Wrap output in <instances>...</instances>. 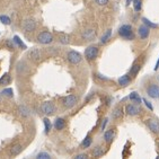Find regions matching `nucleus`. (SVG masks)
Instances as JSON below:
<instances>
[{
  "label": "nucleus",
  "mask_w": 159,
  "mask_h": 159,
  "mask_svg": "<svg viewBox=\"0 0 159 159\" xmlns=\"http://www.w3.org/2000/svg\"><path fill=\"white\" fill-rule=\"evenodd\" d=\"M117 32H119L120 36L122 37V39H124V40L132 41L135 37L134 32H133V28H132L131 25H129V24L122 25V26L119 28V31Z\"/></svg>",
  "instance_id": "nucleus-1"
},
{
  "label": "nucleus",
  "mask_w": 159,
  "mask_h": 159,
  "mask_svg": "<svg viewBox=\"0 0 159 159\" xmlns=\"http://www.w3.org/2000/svg\"><path fill=\"white\" fill-rule=\"evenodd\" d=\"M53 35L52 33H50L48 31H43L41 33H39V35L36 36V41L37 43H40L42 45H49L53 42Z\"/></svg>",
  "instance_id": "nucleus-2"
},
{
  "label": "nucleus",
  "mask_w": 159,
  "mask_h": 159,
  "mask_svg": "<svg viewBox=\"0 0 159 159\" xmlns=\"http://www.w3.org/2000/svg\"><path fill=\"white\" fill-rule=\"evenodd\" d=\"M84 54H85L86 60H88V61H94V60L97 59L98 54H99V48L96 45L87 46Z\"/></svg>",
  "instance_id": "nucleus-3"
},
{
  "label": "nucleus",
  "mask_w": 159,
  "mask_h": 159,
  "mask_svg": "<svg viewBox=\"0 0 159 159\" xmlns=\"http://www.w3.org/2000/svg\"><path fill=\"white\" fill-rule=\"evenodd\" d=\"M40 108H41V112H42L44 115H46V116L53 115V114L57 112V106L54 105V103H52V102H50V101L42 103Z\"/></svg>",
  "instance_id": "nucleus-4"
},
{
  "label": "nucleus",
  "mask_w": 159,
  "mask_h": 159,
  "mask_svg": "<svg viewBox=\"0 0 159 159\" xmlns=\"http://www.w3.org/2000/svg\"><path fill=\"white\" fill-rule=\"evenodd\" d=\"M21 27H23V30H24L26 33H32V32H34L36 30L37 23H36V20L33 18H26L21 23Z\"/></svg>",
  "instance_id": "nucleus-5"
},
{
  "label": "nucleus",
  "mask_w": 159,
  "mask_h": 159,
  "mask_svg": "<svg viewBox=\"0 0 159 159\" xmlns=\"http://www.w3.org/2000/svg\"><path fill=\"white\" fill-rule=\"evenodd\" d=\"M67 59H68V61H69V63L76 66V64H79L80 62L83 61V55L80 54L79 52L75 51V50H71V51L68 52Z\"/></svg>",
  "instance_id": "nucleus-6"
},
{
  "label": "nucleus",
  "mask_w": 159,
  "mask_h": 159,
  "mask_svg": "<svg viewBox=\"0 0 159 159\" xmlns=\"http://www.w3.org/2000/svg\"><path fill=\"white\" fill-rule=\"evenodd\" d=\"M147 95L152 99H159V85L151 83L147 87Z\"/></svg>",
  "instance_id": "nucleus-7"
},
{
  "label": "nucleus",
  "mask_w": 159,
  "mask_h": 159,
  "mask_svg": "<svg viewBox=\"0 0 159 159\" xmlns=\"http://www.w3.org/2000/svg\"><path fill=\"white\" fill-rule=\"evenodd\" d=\"M78 103V97L76 95H68L62 99V104L66 108H72Z\"/></svg>",
  "instance_id": "nucleus-8"
},
{
  "label": "nucleus",
  "mask_w": 159,
  "mask_h": 159,
  "mask_svg": "<svg viewBox=\"0 0 159 159\" xmlns=\"http://www.w3.org/2000/svg\"><path fill=\"white\" fill-rule=\"evenodd\" d=\"M146 124L149 128V130L155 134H159V121L156 119H148L146 121Z\"/></svg>",
  "instance_id": "nucleus-9"
},
{
  "label": "nucleus",
  "mask_w": 159,
  "mask_h": 159,
  "mask_svg": "<svg viewBox=\"0 0 159 159\" xmlns=\"http://www.w3.org/2000/svg\"><path fill=\"white\" fill-rule=\"evenodd\" d=\"M81 39L84 41H87V42H90V41L95 40L96 39V31L94 28H87L81 33Z\"/></svg>",
  "instance_id": "nucleus-10"
},
{
  "label": "nucleus",
  "mask_w": 159,
  "mask_h": 159,
  "mask_svg": "<svg viewBox=\"0 0 159 159\" xmlns=\"http://www.w3.org/2000/svg\"><path fill=\"white\" fill-rule=\"evenodd\" d=\"M125 112L129 116H137L138 114H140L141 108L138 106V105L134 104H128L125 106Z\"/></svg>",
  "instance_id": "nucleus-11"
},
{
  "label": "nucleus",
  "mask_w": 159,
  "mask_h": 159,
  "mask_svg": "<svg viewBox=\"0 0 159 159\" xmlns=\"http://www.w3.org/2000/svg\"><path fill=\"white\" fill-rule=\"evenodd\" d=\"M150 35V28L147 27L146 25H140L138 28V36L141 40H147Z\"/></svg>",
  "instance_id": "nucleus-12"
},
{
  "label": "nucleus",
  "mask_w": 159,
  "mask_h": 159,
  "mask_svg": "<svg viewBox=\"0 0 159 159\" xmlns=\"http://www.w3.org/2000/svg\"><path fill=\"white\" fill-rule=\"evenodd\" d=\"M28 58L31 59L33 62H40L41 59H42V53L39 49L36 48H33V49L28 52Z\"/></svg>",
  "instance_id": "nucleus-13"
},
{
  "label": "nucleus",
  "mask_w": 159,
  "mask_h": 159,
  "mask_svg": "<svg viewBox=\"0 0 159 159\" xmlns=\"http://www.w3.org/2000/svg\"><path fill=\"white\" fill-rule=\"evenodd\" d=\"M132 81V77L130 75H124V76L120 77L119 80H117V83H119L120 86H122V87H126L131 84Z\"/></svg>",
  "instance_id": "nucleus-14"
},
{
  "label": "nucleus",
  "mask_w": 159,
  "mask_h": 159,
  "mask_svg": "<svg viewBox=\"0 0 159 159\" xmlns=\"http://www.w3.org/2000/svg\"><path fill=\"white\" fill-rule=\"evenodd\" d=\"M53 126H54L55 130H58V131H61L66 128V120L62 119V117H58V119H55L54 123H53Z\"/></svg>",
  "instance_id": "nucleus-15"
},
{
  "label": "nucleus",
  "mask_w": 159,
  "mask_h": 159,
  "mask_svg": "<svg viewBox=\"0 0 159 159\" xmlns=\"http://www.w3.org/2000/svg\"><path fill=\"white\" fill-rule=\"evenodd\" d=\"M18 113L21 117H25V119L31 116V111H30V108H28L27 106H25V105H19Z\"/></svg>",
  "instance_id": "nucleus-16"
},
{
  "label": "nucleus",
  "mask_w": 159,
  "mask_h": 159,
  "mask_svg": "<svg viewBox=\"0 0 159 159\" xmlns=\"http://www.w3.org/2000/svg\"><path fill=\"white\" fill-rule=\"evenodd\" d=\"M23 149H24V147L21 146V144L17 143V144H14V146H11L10 147V150L9 152L11 156H17V155H19V153L23 151Z\"/></svg>",
  "instance_id": "nucleus-17"
},
{
  "label": "nucleus",
  "mask_w": 159,
  "mask_h": 159,
  "mask_svg": "<svg viewBox=\"0 0 159 159\" xmlns=\"http://www.w3.org/2000/svg\"><path fill=\"white\" fill-rule=\"evenodd\" d=\"M114 137H115V131H114V130H107V131L104 133V140L106 141L107 143L112 142Z\"/></svg>",
  "instance_id": "nucleus-18"
},
{
  "label": "nucleus",
  "mask_w": 159,
  "mask_h": 159,
  "mask_svg": "<svg viewBox=\"0 0 159 159\" xmlns=\"http://www.w3.org/2000/svg\"><path fill=\"white\" fill-rule=\"evenodd\" d=\"M129 98H130V101L134 102L135 104H140L141 102H142V98L140 97V95H139L137 92H132L130 95H129Z\"/></svg>",
  "instance_id": "nucleus-19"
},
{
  "label": "nucleus",
  "mask_w": 159,
  "mask_h": 159,
  "mask_svg": "<svg viewBox=\"0 0 159 159\" xmlns=\"http://www.w3.org/2000/svg\"><path fill=\"white\" fill-rule=\"evenodd\" d=\"M16 70L18 71V74H26V71L28 70V68H27V66H26V63H25V62L20 61L18 64H17Z\"/></svg>",
  "instance_id": "nucleus-20"
},
{
  "label": "nucleus",
  "mask_w": 159,
  "mask_h": 159,
  "mask_svg": "<svg viewBox=\"0 0 159 159\" xmlns=\"http://www.w3.org/2000/svg\"><path fill=\"white\" fill-rule=\"evenodd\" d=\"M43 123H44V132H45V134H48L51 131V129H52V123H51V121L48 117L43 119Z\"/></svg>",
  "instance_id": "nucleus-21"
},
{
  "label": "nucleus",
  "mask_w": 159,
  "mask_h": 159,
  "mask_svg": "<svg viewBox=\"0 0 159 159\" xmlns=\"http://www.w3.org/2000/svg\"><path fill=\"white\" fill-rule=\"evenodd\" d=\"M11 80V77H10L9 74H5L1 78H0V86H7L10 83Z\"/></svg>",
  "instance_id": "nucleus-22"
},
{
  "label": "nucleus",
  "mask_w": 159,
  "mask_h": 159,
  "mask_svg": "<svg viewBox=\"0 0 159 159\" xmlns=\"http://www.w3.org/2000/svg\"><path fill=\"white\" fill-rule=\"evenodd\" d=\"M139 70H140V64L134 63L131 67V69H130V74H129V75H130L131 77H135L137 75L139 74Z\"/></svg>",
  "instance_id": "nucleus-23"
},
{
  "label": "nucleus",
  "mask_w": 159,
  "mask_h": 159,
  "mask_svg": "<svg viewBox=\"0 0 159 159\" xmlns=\"http://www.w3.org/2000/svg\"><path fill=\"white\" fill-rule=\"evenodd\" d=\"M111 36H112V30H107V31L104 33V35L101 37V43H102V44H105V43L108 42V40L111 39Z\"/></svg>",
  "instance_id": "nucleus-24"
},
{
  "label": "nucleus",
  "mask_w": 159,
  "mask_h": 159,
  "mask_svg": "<svg viewBox=\"0 0 159 159\" xmlns=\"http://www.w3.org/2000/svg\"><path fill=\"white\" fill-rule=\"evenodd\" d=\"M142 24L146 25V26L149 27V28H157L158 27V24H155V23H152L151 20H149L148 18H146V17H142Z\"/></svg>",
  "instance_id": "nucleus-25"
},
{
  "label": "nucleus",
  "mask_w": 159,
  "mask_h": 159,
  "mask_svg": "<svg viewBox=\"0 0 159 159\" xmlns=\"http://www.w3.org/2000/svg\"><path fill=\"white\" fill-rule=\"evenodd\" d=\"M59 43H60V44H63V45H68V44L70 43V37H69V35H66V34L60 35V36H59Z\"/></svg>",
  "instance_id": "nucleus-26"
},
{
  "label": "nucleus",
  "mask_w": 159,
  "mask_h": 159,
  "mask_svg": "<svg viewBox=\"0 0 159 159\" xmlns=\"http://www.w3.org/2000/svg\"><path fill=\"white\" fill-rule=\"evenodd\" d=\"M12 41H14V43H15V44H16L17 46H19L20 49H23V50L26 49V45H25L24 42H23V41L20 40V37H19V36L15 35V36H14V39H12Z\"/></svg>",
  "instance_id": "nucleus-27"
},
{
  "label": "nucleus",
  "mask_w": 159,
  "mask_h": 159,
  "mask_svg": "<svg viewBox=\"0 0 159 159\" xmlns=\"http://www.w3.org/2000/svg\"><path fill=\"white\" fill-rule=\"evenodd\" d=\"M104 155V150H103V148L101 147V146H97V147L95 148V149L93 150V156L94 157H101Z\"/></svg>",
  "instance_id": "nucleus-28"
},
{
  "label": "nucleus",
  "mask_w": 159,
  "mask_h": 159,
  "mask_svg": "<svg viewBox=\"0 0 159 159\" xmlns=\"http://www.w3.org/2000/svg\"><path fill=\"white\" fill-rule=\"evenodd\" d=\"M92 142H93V139L90 138V137H86L85 139H84V141L81 142V148H84V149H86V148H89L90 146H92Z\"/></svg>",
  "instance_id": "nucleus-29"
},
{
  "label": "nucleus",
  "mask_w": 159,
  "mask_h": 159,
  "mask_svg": "<svg viewBox=\"0 0 159 159\" xmlns=\"http://www.w3.org/2000/svg\"><path fill=\"white\" fill-rule=\"evenodd\" d=\"M133 2V8H134V11L139 12L142 8V0H132Z\"/></svg>",
  "instance_id": "nucleus-30"
},
{
  "label": "nucleus",
  "mask_w": 159,
  "mask_h": 159,
  "mask_svg": "<svg viewBox=\"0 0 159 159\" xmlns=\"http://www.w3.org/2000/svg\"><path fill=\"white\" fill-rule=\"evenodd\" d=\"M0 21L3 25H10L11 24V19L8 15H0Z\"/></svg>",
  "instance_id": "nucleus-31"
},
{
  "label": "nucleus",
  "mask_w": 159,
  "mask_h": 159,
  "mask_svg": "<svg viewBox=\"0 0 159 159\" xmlns=\"http://www.w3.org/2000/svg\"><path fill=\"white\" fill-rule=\"evenodd\" d=\"M0 94H1L2 96H6V97H9V98H11L12 96H14V93H12L11 88H5Z\"/></svg>",
  "instance_id": "nucleus-32"
},
{
  "label": "nucleus",
  "mask_w": 159,
  "mask_h": 159,
  "mask_svg": "<svg viewBox=\"0 0 159 159\" xmlns=\"http://www.w3.org/2000/svg\"><path fill=\"white\" fill-rule=\"evenodd\" d=\"M122 115H123V112L121 108H115L113 111V113H112L113 119H120V117H122Z\"/></svg>",
  "instance_id": "nucleus-33"
},
{
  "label": "nucleus",
  "mask_w": 159,
  "mask_h": 159,
  "mask_svg": "<svg viewBox=\"0 0 159 159\" xmlns=\"http://www.w3.org/2000/svg\"><path fill=\"white\" fill-rule=\"evenodd\" d=\"M36 159H51V156H50L48 152H44V151H42V152H40L36 156Z\"/></svg>",
  "instance_id": "nucleus-34"
},
{
  "label": "nucleus",
  "mask_w": 159,
  "mask_h": 159,
  "mask_svg": "<svg viewBox=\"0 0 159 159\" xmlns=\"http://www.w3.org/2000/svg\"><path fill=\"white\" fill-rule=\"evenodd\" d=\"M142 101H143L144 105H146V107H147L148 110H149V111H153L152 104H151V103H150L149 101H147V98H143V99H142Z\"/></svg>",
  "instance_id": "nucleus-35"
},
{
  "label": "nucleus",
  "mask_w": 159,
  "mask_h": 159,
  "mask_svg": "<svg viewBox=\"0 0 159 159\" xmlns=\"http://www.w3.org/2000/svg\"><path fill=\"white\" fill-rule=\"evenodd\" d=\"M94 1L97 3L98 6H105V5L110 2V0H94Z\"/></svg>",
  "instance_id": "nucleus-36"
},
{
  "label": "nucleus",
  "mask_w": 159,
  "mask_h": 159,
  "mask_svg": "<svg viewBox=\"0 0 159 159\" xmlns=\"http://www.w3.org/2000/svg\"><path fill=\"white\" fill-rule=\"evenodd\" d=\"M75 159H88V155L87 153H79L75 157Z\"/></svg>",
  "instance_id": "nucleus-37"
},
{
  "label": "nucleus",
  "mask_w": 159,
  "mask_h": 159,
  "mask_svg": "<svg viewBox=\"0 0 159 159\" xmlns=\"http://www.w3.org/2000/svg\"><path fill=\"white\" fill-rule=\"evenodd\" d=\"M107 122H108V119H105L104 121H103V124H102V130H105V126H106Z\"/></svg>",
  "instance_id": "nucleus-38"
},
{
  "label": "nucleus",
  "mask_w": 159,
  "mask_h": 159,
  "mask_svg": "<svg viewBox=\"0 0 159 159\" xmlns=\"http://www.w3.org/2000/svg\"><path fill=\"white\" fill-rule=\"evenodd\" d=\"M97 77H98V78H101V79H103V80H108V78H106V77H104V76H102V75H99V74L97 75Z\"/></svg>",
  "instance_id": "nucleus-39"
},
{
  "label": "nucleus",
  "mask_w": 159,
  "mask_h": 159,
  "mask_svg": "<svg viewBox=\"0 0 159 159\" xmlns=\"http://www.w3.org/2000/svg\"><path fill=\"white\" fill-rule=\"evenodd\" d=\"M159 69V59H158V61H157L156 66H155V71H157Z\"/></svg>",
  "instance_id": "nucleus-40"
},
{
  "label": "nucleus",
  "mask_w": 159,
  "mask_h": 159,
  "mask_svg": "<svg viewBox=\"0 0 159 159\" xmlns=\"http://www.w3.org/2000/svg\"><path fill=\"white\" fill-rule=\"evenodd\" d=\"M131 2H132V0H126V6H129Z\"/></svg>",
  "instance_id": "nucleus-41"
},
{
  "label": "nucleus",
  "mask_w": 159,
  "mask_h": 159,
  "mask_svg": "<svg viewBox=\"0 0 159 159\" xmlns=\"http://www.w3.org/2000/svg\"><path fill=\"white\" fill-rule=\"evenodd\" d=\"M0 101H1V94H0Z\"/></svg>",
  "instance_id": "nucleus-42"
},
{
  "label": "nucleus",
  "mask_w": 159,
  "mask_h": 159,
  "mask_svg": "<svg viewBox=\"0 0 159 159\" xmlns=\"http://www.w3.org/2000/svg\"><path fill=\"white\" fill-rule=\"evenodd\" d=\"M156 159H159V156H158V157H157V158H156Z\"/></svg>",
  "instance_id": "nucleus-43"
},
{
  "label": "nucleus",
  "mask_w": 159,
  "mask_h": 159,
  "mask_svg": "<svg viewBox=\"0 0 159 159\" xmlns=\"http://www.w3.org/2000/svg\"><path fill=\"white\" fill-rule=\"evenodd\" d=\"M158 80H159V75H158Z\"/></svg>",
  "instance_id": "nucleus-44"
},
{
  "label": "nucleus",
  "mask_w": 159,
  "mask_h": 159,
  "mask_svg": "<svg viewBox=\"0 0 159 159\" xmlns=\"http://www.w3.org/2000/svg\"><path fill=\"white\" fill-rule=\"evenodd\" d=\"M158 146H159V141H158Z\"/></svg>",
  "instance_id": "nucleus-45"
}]
</instances>
